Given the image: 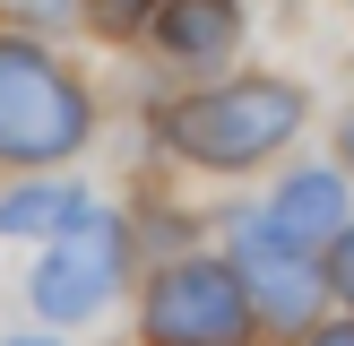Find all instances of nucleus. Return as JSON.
<instances>
[{
	"instance_id": "1",
	"label": "nucleus",
	"mask_w": 354,
	"mask_h": 346,
	"mask_svg": "<svg viewBox=\"0 0 354 346\" xmlns=\"http://www.w3.org/2000/svg\"><path fill=\"white\" fill-rule=\"evenodd\" d=\"M156 130H165L190 165L242 173V165L277 156L294 130H303V86H286V78H234V86H207V95L165 104Z\"/></svg>"
},
{
	"instance_id": "2",
	"label": "nucleus",
	"mask_w": 354,
	"mask_h": 346,
	"mask_svg": "<svg viewBox=\"0 0 354 346\" xmlns=\"http://www.w3.org/2000/svg\"><path fill=\"white\" fill-rule=\"evenodd\" d=\"M86 130H95L86 86L52 52L0 35V156L9 165H61V156L86 147Z\"/></svg>"
},
{
	"instance_id": "3",
	"label": "nucleus",
	"mask_w": 354,
	"mask_h": 346,
	"mask_svg": "<svg viewBox=\"0 0 354 346\" xmlns=\"http://www.w3.org/2000/svg\"><path fill=\"white\" fill-rule=\"evenodd\" d=\"M147 338L156 346H242L251 294H242L234 260H173L147 286Z\"/></svg>"
},
{
	"instance_id": "4",
	"label": "nucleus",
	"mask_w": 354,
	"mask_h": 346,
	"mask_svg": "<svg viewBox=\"0 0 354 346\" xmlns=\"http://www.w3.org/2000/svg\"><path fill=\"white\" fill-rule=\"evenodd\" d=\"M121 217L113 208H86L78 225H61L52 234V260L35 268V311L44 320H95L104 303H113L121 286Z\"/></svg>"
},
{
	"instance_id": "5",
	"label": "nucleus",
	"mask_w": 354,
	"mask_h": 346,
	"mask_svg": "<svg viewBox=\"0 0 354 346\" xmlns=\"http://www.w3.org/2000/svg\"><path fill=\"white\" fill-rule=\"evenodd\" d=\"M234 277H242V294H259V303H268V320H277V329H303V320H311V303H320V277H311V260L294 251V242L277 234L268 217L234 225Z\"/></svg>"
},
{
	"instance_id": "6",
	"label": "nucleus",
	"mask_w": 354,
	"mask_h": 346,
	"mask_svg": "<svg viewBox=\"0 0 354 346\" xmlns=\"http://www.w3.org/2000/svg\"><path fill=\"white\" fill-rule=\"evenodd\" d=\"M234 35H242L234 0H165V9H156V44H165L173 61H225Z\"/></svg>"
},
{
	"instance_id": "7",
	"label": "nucleus",
	"mask_w": 354,
	"mask_h": 346,
	"mask_svg": "<svg viewBox=\"0 0 354 346\" xmlns=\"http://www.w3.org/2000/svg\"><path fill=\"white\" fill-rule=\"evenodd\" d=\"M268 225L294 242V251H311V242H337V225H346V182H337V173H294V182L277 190Z\"/></svg>"
},
{
	"instance_id": "8",
	"label": "nucleus",
	"mask_w": 354,
	"mask_h": 346,
	"mask_svg": "<svg viewBox=\"0 0 354 346\" xmlns=\"http://www.w3.org/2000/svg\"><path fill=\"white\" fill-rule=\"evenodd\" d=\"M86 208H95V190H78V182H17L0 199V234H61Z\"/></svg>"
},
{
	"instance_id": "9",
	"label": "nucleus",
	"mask_w": 354,
	"mask_h": 346,
	"mask_svg": "<svg viewBox=\"0 0 354 346\" xmlns=\"http://www.w3.org/2000/svg\"><path fill=\"white\" fill-rule=\"evenodd\" d=\"M328 286L354 303V225H337V251H328Z\"/></svg>"
},
{
	"instance_id": "10",
	"label": "nucleus",
	"mask_w": 354,
	"mask_h": 346,
	"mask_svg": "<svg viewBox=\"0 0 354 346\" xmlns=\"http://www.w3.org/2000/svg\"><path fill=\"white\" fill-rule=\"evenodd\" d=\"M86 9H95L104 26H130V17H138V9H156V0H86Z\"/></svg>"
},
{
	"instance_id": "11",
	"label": "nucleus",
	"mask_w": 354,
	"mask_h": 346,
	"mask_svg": "<svg viewBox=\"0 0 354 346\" xmlns=\"http://www.w3.org/2000/svg\"><path fill=\"white\" fill-rule=\"evenodd\" d=\"M311 346H354V320H337V329H320Z\"/></svg>"
},
{
	"instance_id": "12",
	"label": "nucleus",
	"mask_w": 354,
	"mask_h": 346,
	"mask_svg": "<svg viewBox=\"0 0 354 346\" xmlns=\"http://www.w3.org/2000/svg\"><path fill=\"white\" fill-rule=\"evenodd\" d=\"M9 346H52V338H9Z\"/></svg>"
},
{
	"instance_id": "13",
	"label": "nucleus",
	"mask_w": 354,
	"mask_h": 346,
	"mask_svg": "<svg viewBox=\"0 0 354 346\" xmlns=\"http://www.w3.org/2000/svg\"><path fill=\"white\" fill-rule=\"evenodd\" d=\"M346 156H354V130H346Z\"/></svg>"
}]
</instances>
